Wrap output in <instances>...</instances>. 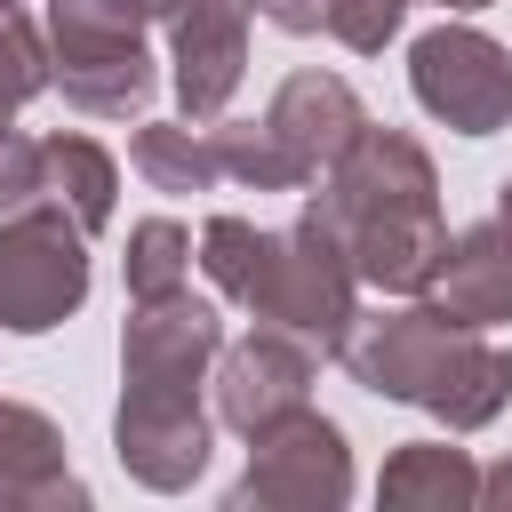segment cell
I'll use <instances>...</instances> for the list:
<instances>
[{
    "label": "cell",
    "instance_id": "obj_1",
    "mask_svg": "<svg viewBox=\"0 0 512 512\" xmlns=\"http://www.w3.org/2000/svg\"><path fill=\"white\" fill-rule=\"evenodd\" d=\"M304 208L328 224L352 280L384 288V296H424V280H432L440 248H448L440 176H432V152L408 128L360 120V136L320 168V192Z\"/></svg>",
    "mask_w": 512,
    "mask_h": 512
},
{
    "label": "cell",
    "instance_id": "obj_2",
    "mask_svg": "<svg viewBox=\"0 0 512 512\" xmlns=\"http://www.w3.org/2000/svg\"><path fill=\"white\" fill-rule=\"evenodd\" d=\"M200 272L216 280L224 304H240L256 328H288L296 344H312L320 360L344 344V328L360 320V280L344 264V248L328 240V224L304 208L296 224H248V216H208L200 232Z\"/></svg>",
    "mask_w": 512,
    "mask_h": 512
},
{
    "label": "cell",
    "instance_id": "obj_3",
    "mask_svg": "<svg viewBox=\"0 0 512 512\" xmlns=\"http://www.w3.org/2000/svg\"><path fill=\"white\" fill-rule=\"evenodd\" d=\"M336 360L352 368V384H368L376 400H408L424 416H440L448 432H480L504 416L512 400V352L488 344V328L448 320L440 304H400V312H360L336 344Z\"/></svg>",
    "mask_w": 512,
    "mask_h": 512
},
{
    "label": "cell",
    "instance_id": "obj_4",
    "mask_svg": "<svg viewBox=\"0 0 512 512\" xmlns=\"http://www.w3.org/2000/svg\"><path fill=\"white\" fill-rule=\"evenodd\" d=\"M48 88H64L88 120H144L152 72V8L144 0H48Z\"/></svg>",
    "mask_w": 512,
    "mask_h": 512
},
{
    "label": "cell",
    "instance_id": "obj_5",
    "mask_svg": "<svg viewBox=\"0 0 512 512\" xmlns=\"http://www.w3.org/2000/svg\"><path fill=\"white\" fill-rule=\"evenodd\" d=\"M88 304V232L56 208H8L0 216V328L8 336H48Z\"/></svg>",
    "mask_w": 512,
    "mask_h": 512
},
{
    "label": "cell",
    "instance_id": "obj_6",
    "mask_svg": "<svg viewBox=\"0 0 512 512\" xmlns=\"http://www.w3.org/2000/svg\"><path fill=\"white\" fill-rule=\"evenodd\" d=\"M352 496V448L344 432L304 400L248 432V472L232 480V504L248 512H336Z\"/></svg>",
    "mask_w": 512,
    "mask_h": 512
},
{
    "label": "cell",
    "instance_id": "obj_7",
    "mask_svg": "<svg viewBox=\"0 0 512 512\" xmlns=\"http://www.w3.org/2000/svg\"><path fill=\"white\" fill-rule=\"evenodd\" d=\"M408 88L440 128L496 136L512 120V48L488 40L480 24H432L408 48Z\"/></svg>",
    "mask_w": 512,
    "mask_h": 512
},
{
    "label": "cell",
    "instance_id": "obj_8",
    "mask_svg": "<svg viewBox=\"0 0 512 512\" xmlns=\"http://www.w3.org/2000/svg\"><path fill=\"white\" fill-rule=\"evenodd\" d=\"M224 352V312L208 296L168 288V296H128V328H120V384H152V392H200L208 368Z\"/></svg>",
    "mask_w": 512,
    "mask_h": 512
},
{
    "label": "cell",
    "instance_id": "obj_9",
    "mask_svg": "<svg viewBox=\"0 0 512 512\" xmlns=\"http://www.w3.org/2000/svg\"><path fill=\"white\" fill-rule=\"evenodd\" d=\"M112 456L128 464L136 488H192L208 472V408L200 392H152V384H120L112 408Z\"/></svg>",
    "mask_w": 512,
    "mask_h": 512
},
{
    "label": "cell",
    "instance_id": "obj_10",
    "mask_svg": "<svg viewBox=\"0 0 512 512\" xmlns=\"http://www.w3.org/2000/svg\"><path fill=\"white\" fill-rule=\"evenodd\" d=\"M248 16L256 0H168V64H176V104L184 120H216L248 72Z\"/></svg>",
    "mask_w": 512,
    "mask_h": 512
},
{
    "label": "cell",
    "instance_id": "obj_11",
    "mask_svg": "<svg viewBox=\"0 0 512 512\" xmlns=\"http://www.w3.org/2000/svg\"><path fill=\"white\" fill-rule=\"evenodd\" d=\"M312 368H320V352H312V344H296L288 328H248V336H240V344H224V352H216V368H208L216 416L248 440L256 424H272V416H288V408H304V400H312Z\"/></svg>",
    "mask_w": 512,
    "mask_h": 512
},
{
    "label": "cell",
    "instance_id": "obj_12",
    "mask_svg": "<svg viewBox=\"0 0 512 512\" xmlns=\"http://www.w3.org/2000/svg\"><path fill=\"white\" fill-rule=\"evenodd\" d=\"M424 304H440V312L464 320V328L512 320V216H504V208L480 216V224H464V232L440 248V264H432V280H424Z\"/></svg>",
    "mask_w": 512,
    "mask_h": 512
},
{
    "label": "cell",
    "instance_id": "obj_13",
    "mask_svg": "<svg viewBox=\"0 0 512 512\" xmlns=\"http://www.w3.org/2000/svg\"><path fill=\"white\" fill-rule=\"evenodd\" d=\"M88 504V480L64 464V432L24 408V400H0V512H80Z\"/></svg>",
    "mask_w": 512,
    "mask_h": 512
},
{
    "label": "cell",
    "instance_id": "obj_14",
    "mask_svg": "<svg viewBox=\"0 0 512 512\" xmlns=\"http://www.w3.org/2000/svg\"><path fill=\"white\" fill-rule=\"evenodd\" d=\"M360 96H352V80H336V72H288L280 88H272V104H264V128L280 136V152L304 168V176H320L352 136H360Z\"/></svg>",
    "mask_w": 512,
    "mask_h": 512
},
{
    "label": "cell",
    "instance_id": "obj_15",
    "mask_svg": "<svg viewBox=\"0 0 512 512\" xmlns=\"http://www.w3.org/2000/svg\"><path fill=\"white\" fill-rule=\"evenodd\" d=\"M376 496L400 504V512H464V504H480V464L448 440H400L384 456Z\"/></svg>",
    "mask_w": 512,
    "mask_h": 512
},
{
    "label": "cell",
    "instance_id": "obj_16",
    "mask_svg": "<svg viewBox=\"0 0 512 512\" xmlns=\"http://www.w3.org/2000/svg\"><path fill=\"white\" fill-rule=\"evenodd\" d=\"M40 200H56L88 240L112 224V200H120V168L96 136H40Z\"/></svg>",
    "mask_w": 512,
    "mask_h": 512
},
{
    "label": "cell",
    "instance_id": "obj_17",
    "mask_svg": "<svg viewBox=\"0 0 512 512\" xmlns=\"http://www.w3.org/2000/svg\"><path fill=\"white\" fill-rule=\"evenodd\" d=\"M128 160H136V176H144L152 192H168V200L224 184V160H216L208 120H144V128L128 136Z\"/></svg>",
    "mask_w": 512,
    "mask_h": 512
},
{
    "label": "cell",
    "instance_id": "obj_18",
    "mask_svg": "<svg viewBox=\"0 0 512 512\" xmlns=\"http://www.w3.org/2000/svg\"><path fill=\"white\" fill-rule=\"evenodd\" d=\"M208 136H216V160H224V176L232 184H248V192H304L312 176L280 152V136L264 128V120H208Z\"/></svg>",
    "mask_w": 512,
    "mask_h": 512
},
{
    "label": "cell",
    "instance_id": "obj_19",
    "mask_svg": "<svg viewBox=\"0 0 512 512\" xmlns=\"http://www.w3.org/2000/svg\"><path fill=\"white\" fill-rule=\"evenodd\" d=\"M40 88H48V32L16 0H0V128H16V112Z\"/></svg>",
    "mask_w": 512,
    "mask_h": 512
},
{
    "label": "cell",
    "instance_id": "obj_20",
    "mask_svg": "<svg viewBox=\"0 0 512 512\" xmlns=\"http://www.w3.org/2000/svg\"><path fill=\"white\" fill-rule=\"evenodd\" d=\"M184 280H192V232L176 216L128 224V296H168Z\"/></svg>",
    "mask_w": 512,
    "mask_h": 512
},
{
    "label": "cell",
    "instance_id": "obj_21",
    "mask_svg": "<svg viewBox=\"0 0 512 512\" xmlns=\"http://www.w3.org/2000/svg\"><path fill=\"white\" fill-rule=\"evenodd\" d=\"M400 16H408V0H328V40H344L352 56H376L392 32H400Z\"/></svg>",
    "mask_w": 512,
    "mask_h": 512
},
{
    "label": "cell",
    "instance_id": "obj_22",
    "mask_svg": "<svg viewBox=\"0 0 512 512\" xmlns=\"http://www.w3.org/2000/svg\"><path fill=\"white\" fill-rule=\"evenodd\" d=\"M32 200H40V136L0 128V216L8 208H32Z\"/></svg>",
    "mask_w": 512,
    "mask_h": 512
},
{
    "label": "cell",
    "instance_id": "obj_23",
    "mask_svg": "<svg viewBox=\"0 0 512 512\" xmlns=\"http://www.w3.org/2000/svg\"><path fill=\"white\" fill-rule=\"evenodd\" d=\"M256 16H264L272 32H288V40H304V32L328 24V0H256Z\"/></svg>",
    "mask_w": 512,
    "mask_h": 512
},
{
    "label": "cell",
    "instance_id": "obj_24",
    "mask_svg": "<svg viewBox=\"0 0 512 512\" xmlns=\"http://www.w3.org/2000/svg\"><path fill=\"white\" fill-rule=\"evenodd\" d=\"M480 504H512V456L480 472Z\"/></svg>",
    "mask_w": 512,
    "mask_h": 512
},
{
    "label": "cell",
    "instance_id": "obj_25",
    "mask_svg": "<svg viewBox=\"0 0 512 512\" xmlns=\"http://www.w3.org/2000/svg\"><path fill=\"white\" fill-rule=\"evenodd\" d=\"M432 8H456L464 16V8H496V0H432Z\"/></svg>",
    "mask_w": 512,
    "mask_h": 512
},
{
    "label": "cell",
    "instance_id": "obj_26",
    "mask_svg": "<svg viewBox=\"0 0 512 512\" xmlns=\"http://www.w3.org/2000/svg\"><path fill=\"white\" fill-rule=\"evenodd\" d=\"M496 208H504V216H512V184H504V192H496Z\"/></svg>",
    "mask_w": 512,
    "mask_h": 512
},
{
    "label": "cell",
    "instance_id": "obj_27",
    "mask_svg": "<svg viewBox=\"0 0 512 512\" xmlns=\"http://www.w3.org/2000/svg\"><path fill=\"white\" fill-rule=\"evenodd\" d=\"M144 8H152V24H160V16H168V0H144Z\"/></svg>",
    "mask_w": 512,
    "mask_h": 512
}]
</instances>
